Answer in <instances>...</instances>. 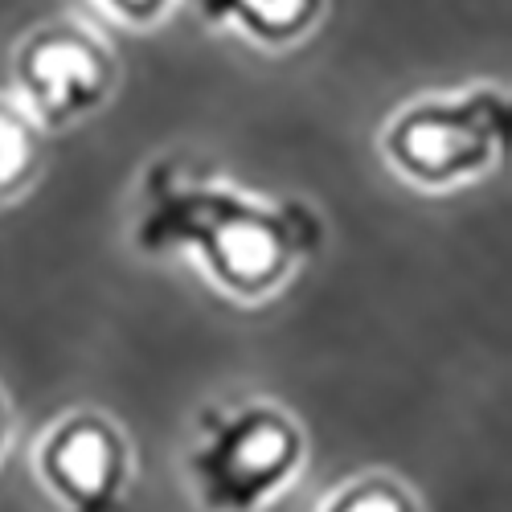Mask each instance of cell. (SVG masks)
Segmentation results:
<instances>
[{
    "label": "cell",
    "mask_w": 512,
    "mask_h": 512,
    "mask_svg": "<svg viewBox=\"0 0 512 512\" xmlns=\"http://www.w3.org/2000/svg\"><path fill=\"white\" fill-rule=\"evenodd\" d=\"M140 246H193L230 291H263L316 246V218L300 205L267 209L238 193L181 189L156 177Z\"/></svg>",
    "instance_id": "6da1fadb"
},
{
    "label": "cell",
    "mask_w": 512,
    "mask_h": 512,
    "mask_svg": "<svg viewBox=\"0 0 512 512\" xmlns=\"http://www.w3.org/2000/svg\"><path fill=\"white\" fill-rule=\"evenodd\" d=\"M209 439L193 451L189 472L209 512H254L300 463L295 426L267 406L205 414Z\"/></svg>",
    "instance_id": "7a4b0ae2"
},
{
    "label": "cell",
    "mask_w": 512,
    "mask_h": 512,
    "mask_svg": "<svg viewBox=\"0 0 512 512\" xmlns=\"http://www.w3.org/2000/svg\"><path fill=\"white\" fill-rule=\"evenodd\" d=\"M504 148V103L472 95L463 103H426L394 119L390 156L422 185H447L488 168Z\"/></svg>",
    "instance_id": "3957f363"
},
{
    "label": "cell",
    "mask_w": 512,
    "mask_h": 512,
    "mask_svg": "<svg viewBox=\"0 0 512 512\" xmlns=\"http://www.w3.org/2000/svg\"><path fill=\"white\" fill-rule=\"evenodd\" d=\"M46 476L74 512H119L123 447L99 418H74L46 447Z\"/></svg>",
    "instance_id": "277c9868"
},
{
    "label": "cell",
    "mask_w": 512,
    "mask_h": 512,
    "mask_svg": "<svg viewBox=\"0 0 512 512\" xmlns=\"http://www.w3.org/2000/svg\"><path fill=\"white\" fill-rule=\"evenodd\" d=\"M107 54H99L82 33H50L25 54V87L46 123H66L103 99Z\"/></svg>",
    "instance_id": "5b68a950"
},
{
    "label": "cell",
    "mask_w": 512,
    "mask_h": 512,
    "mask_svg": "<svg viewBox=\"0 0 512 512\" xmlns=\"http://www.w3.org/2000/svg\"><path fill=\"white\" fill-rule=\"evenodd\" d=\"M33 160V136L21 115L0 107V193L13 189Z\"/></svg>",
    "instance_id": "8992f818"
},
{
    "label": "cell",
    "mask_w": 512,
    "mask_h": 512,
    "mask_svg": "<svg viewBox=\"0 0 512 512\" xmlns=\"http://www.w3.org/2000/svg\"><path fill=\"white\" fill-rule=\"evenodd\" d=\"M312 0H242V13L254 21V29L267 33H291L304 29Z\"/></svg>",
    "instance_id": "52a82bcc"
},
{
    "label": "cell",
    "mask_w": 512,
    "mask_h": 512,
    "mask_svg": "<svg viewBox=\"0 0 512 512\" xmlns=\"http://www.w3.org/2000/svg\"><path fill=\"white\" fill-rule=\"evenodd\" d=\"M332 512H406V500L386 484H361L340 500Z\"/></svg>",
    "instance_id": "ba28073f"
},
{
    "label": "cell",
    "mask_w": 512,
    "mask_h": 512,
    "mask_svg": "<svg viewBox=\"0 0 512 512\" xmlns=\"http://www.w3.org/2000/svg\"><path fill=\"white\" fill-rule=\"evenodd\" d=\"M111 5L123 13V17H132V21H144L160 9V0H111Z\"/></svg>",
    "instance_id": "9c48e42d"
}]
</instances>
